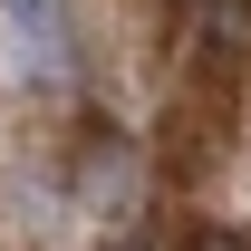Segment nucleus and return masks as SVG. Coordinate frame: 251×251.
I'll use <instances>...</instances> for the list:
<instances>
[{
    "instance_id": "f257e3e1",
    "label": "nucleus",
    "mask_w": 251,
    "mask_h": 251,
    "mask_svg": "<svg viewBox=\"0 0 251 251\" xmlns=\"http://www.w3.org/2000/svg\"><path fill=\"white\" fill-rule=\"evenodd\" d=\"M0 10H10V29L29 49H58V0H0Z\"/></svg>"
},
{
    "instance_id": "f03ea898",
    "label": "nucleus",
    "mask_w": 251,
    "mask_h": 251,
    "mask_svg": "<svg viewBox=\"0 0 251 251\" xmlns=\"http://www.w3.org/2000/svg\"><path fill=\"white\" fill-rule=\"evenodd\" d=\"M184 251H242V242H232V232H193Z\"/></svg>"
}]
</instances>
